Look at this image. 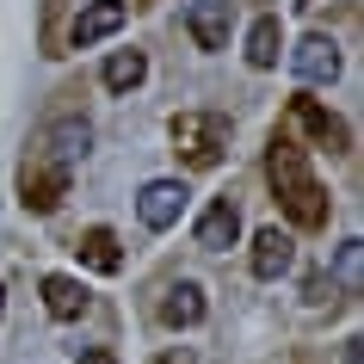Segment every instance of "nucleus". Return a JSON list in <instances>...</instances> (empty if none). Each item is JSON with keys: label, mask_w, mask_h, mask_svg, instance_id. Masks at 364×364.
Listing matches in <instances>:
<instances>
[{"label": "nucleus", "mask_w": 364, "mask_h": 364, "mask_svg": "<svg viewBox=\"0 0 364 364\" xmlns=\"http://www.w3.org/2000/svg\"><path fill=\"white\" fill-rule=\"evenodd\" d=\"M278 50H284L278 19H253V31H247V62H253V68H272V62H278Z\"/></svg>", "instance_id": "16"}, {"label": "nucleus", "mask_w": 364, "mask_h": 364, "mask_svg": "<svg viewBox=\"0 0 364 364\" xmlns=\"http://www.w3.org/2000/svg\"><path fill=\"white\" fill-rule=\"evenodd\" d=\"M186 186L179 179H149L142 186V198H136V216H142V229H173L179 216H186Z\"/></svg>", "instance_id": "4"}, {"label": "nucleus", "mask_w": 364, "mask_h": 364, "mask_svg": "<svg viewBox=\"0 0 364 364\" xmlns=\"http://www.w3.org/2000/svg\"><path fill=\"white\" fill-rule=\"evenodd\" d=\"M80 259H87L93 272H117V266H124L117 235H112V229H87V235H80Z\"/></svg>", "instance_id": "15"}, {"label": "nucleus", "mask_w": 364, "mask_h": 364, "mask_svg": "<svg viewBox=\"0 0 364 364\" xmlns=\"http://www.w3.org/2000/svg\"><path fill=\"white\" fill-rule=\"evenodd\" d=\"M0 315H6V296H0Z\"/></svg>", "instance_id": "19"}, {"label": "nucleus", "mask_w": 364, "mask_h": 364, "mask_svg": "<svg viewBox=\"0 0 364 364\" xmlns=\"http://www.w3.org/2000/svg\"><path fill=\"white\" fill-rule=\"evenodd\" d=\"M62 186H68V173H62V167H38V173H25V179H19L25 210H56V204H62Z\"/></svg>", "instance_id": "12"}, {"label": "nucleus", "mask_w": 364, "mask_h": 364, "mask_svg": "<svg viewBox=\"0 0 364 364\" xmlns=\"http://www.w3.org/2000/svg\"><path fill=\"white\" fill-rule=\"evenodd\" d=\"M80 364H117L112 352H80Z\"/></svg>", "instance_id": "18"}, {"label": "nucleus", "mask_w": 364, "mask_h": 364, "mask_svg": "<svg viewBox=\"0 0 364 364\" xmlns=\"http://www.w3.org/2000/svg\"><path fill=\"white\" fill-rule=\"evenodd\" d=\"M290 112H296V124H303V130L315 136L321 149H333V154H346V149H352V130H346V124H340V117H333V112H321L315 99H296Z\"/></svg>", "instance_id": "9"}, {"label": "nucleus", "mask_w": 364, "mask_h": 364, "mask_svg": "<svg viewBox=\"0 0 364 364\" xmlns=\"http://www.w3.org/2000/svg\"><path fill=\"white\" fill-rule=\"evenodd\" d=\"M290 68H296V80H309V87H333V80H340V43L321 38V31H309V38L290 50Z\"/></svg>", "instance_id": "3"}, {"label": "nucleus", "mask_w": 364, "mask_h": 364, "mask_svg": "<svg viewBox=\"0 0 364 364\" xmlns=\"http://www.w3.org/2000/svg\"><path fill=\"white\" fill-rule=\"evenodd\" d=\"M142 75H149V56H142V50H112V56H105V87H112V93L142 87Z\"/></svg>", "instance_id": "13"}, {"label": "nucleus", "mask_w": 364, "mask_h": 364, "mask_svg": "<svg viewBox=\"0 0 364 364\" xmlns=\"http://www.w3.org/2000/svg\"><path fill=\"white\" fill-rule=\"evenodd\" d=\"M340 278L358 290V241H346V247H340Z\"/></svg>", "instance_id": "17"}, {"label": "nucleus", "mask_w": 364, "mask_h": 364, "mask_svg": "<svg viewBox=\"0 0 364 364\" xmlns=\"http://www.w3.org/2000/svg\"><path fill=\"white\" fill-rule=\"evenodd\" d=\"M235 241H241V210H235L229 198H216L210 210L198 216V247L204 253H229Z\"/></svg>", "instance_id": "7"}, {"label": "nucleus", "mask_w": 364, "mask_h": 364, "mask_svg": "<svg viewBox=\"0 0 364 364\" xmlns=\"http://www.w3.org/2000/svg\"><path fill=\"white\" fill-rule=\"evenodd\" d=\"M87 142H93V130H87V124H75V117L43 130V149L56 154V161H75V154H87Z\"/></svg>", "instance_id": "14"}, {"label": "nucleus", "mask_w": 364, "mask_h": 364, "mask_svg": "<svg viewBox=\"0 0 364 364\" xmlns=\"http://www.w3.org/2000/svg\"><path fill=\"white\" fill-rule=\"evenodd\" d=\"M43 309H50L56 321L87 315V284H80V278H68V272H50V278H43Z\"/></svg>", "instance_id": "10"}, {"label": "nucleus", "mask_w": 364, "mask_h": 364, "mask_svg": "<svg viewBox=\"0 0 364 364\" xmlns=\"http://www.w3.org/2000/svg\"><path fill=\"white\" fill-rule=\"evenodd\" d=\"M296 266V241H290L284 229H259V241H253V278H284V272Z\"/></svg>", "instance_id": "8"}, {"label": "nucleus", "mask_w": 364, "mask_h": 364, "mask_svg": "<svg viewBox=\"0 0 364 364\" xmlns=\"http://www.w3.org/2000/svg\"><path fill=\"white\" fill-rule=\"evenodd\" d=\"M266 173H272V192H278V204H284V216H290V223H303V229L327 223V192L315 186V173L303 167V154L290 149V142H272Z\"/></svg>", "instance_id": "1"}, {"label": "nucleus", "mask_w": 364, "mask_h": 364, "mask_svg": "<svg viewBox=\"0 0 364 364\" xmlns=\"http://www.w3.org/2000/svg\"><path fill=\"white\" fill-rule=\"evenodd\" d=\"M124 19H130L124 0H93V6H80V13H75L68 38H75V50H93V43H105L112 31H124Z\"/></svg>", "instance_id": "5"}, {"label": "nucleus", "mask_w": 364, "mask_h": 364, "mask_svg": "<svg viewBox=\"0 0 364 364\" xmlns=\"http://www.w3.org/2000/svg\"><path fill=\"white\" fill-rule=\"evenodd\" d=\"M161 321L167 327H198L204 321V290H198L192 278H179V284L167 290V303H161Z\"/></svg>", "instance_id": "11"}, {"label": "nucleus", "mask_w": 364, "mask_h": 364, "mask_svg": "<svg viewBox=\"0 0 364 364\" xmlns=\"http://www.w3.org/2000/svg\"><path fill=\"white\" fill-rule=\"evenodd\" d=\"M173 142H179V154H186L192 167H210V161H223V149H229V117L179 112L173 117Z\"/></svg>", "instance_id": "2"}, {"label": "nucleus", "mask_w": 364, "mask_h": 364, "mask_svg": "<svg viewBox=\"0 0 364 364\" xmlns=\"http://www.w3.org/2000/svg\"><path fill=\"white\" fill-rule=\"evenodd\" d=\"M229 25H235L229 0H192V6H186V31H192L198 50H223V43H229Z\"/></svg>", "instance_id": "6"}]
</instances>
